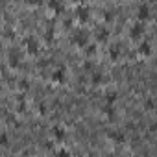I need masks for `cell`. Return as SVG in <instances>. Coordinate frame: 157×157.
I'll list each match as a JSON object with an SVG mask.
<instances>
[{
	"mask_svg": "<svg viewBox=\"0 0 157 157\" xmlns=\"http://www.w3.org/2000/svg\"><path fill=\"white\" fill-rule=\"evenodd\" d=\"M87 43H89V32H85V30H76L72 33V44L74 46L83 48Z\"/></svg>",
	"mask_w": 157,
	"mask_h": 157,
	"instance_id": "1",
	"label": "cell"
},
{
	"mask_svg": "<svg viewBox=\"0 0 157 157\" xmlns=\"http://www.w3.org/2000/svg\"><path fill=\"white\" fill-rule=\"evenodd\" d=\"M144 22L142 21H137L135 24H131V28H129V37L131 39H140L142 37V33H144Z\"/></svg>",
	"mask_w": 157,
	"mask_h": 157,
	"instance_id": "2",
	"label": "cell"
},
{
	"mask_svg": "<svg viewBox=\"0 0 157 157\" xmlns=\"http://www.w3.org/2000/svg\"><path fill=\"white\" fill-rule=\"evenodd\" d=\"M24 48H26L28 54L37 56V54H39V41H37L35 37H26V41H24Z\"/></svg>",
	"mask_w": 157,
	"mask_h": 157,
	"instance_id": "3",
	"label": "cell"
},
{
	"mask_svg": "<svg viewBox=\"0 0 157 157\" xmlns=\"http://www.w3.org/2000/svg\"><path fill=\"white\" fill-rule=\"evenodd\" d=\"M65 78H67V72H65V67H63V65L52 72V82H54V83H59V85L65 83Z\"/></svg>",
	"mask_w": 157,
	"mask_h": 157,
	"instance_id": "4",
	"label": "cell"
},
{
	"mask_svg": "<svg viewBox=\"0 0 157 157\" xmlns=\"http://www.w3.org/2000/svg\"><path fill=\"white\" fill-rule=\"evenodd\" d=\"M150 6L148 4H140L139 8H137V21H142V22H146L148 19H150Z\"/></svg>",
	"mask_w": 157,
	"mask_h": 157,
	"instance_id": "5",
	"label": "cell"
},
{
	"mask_svg": "<svg viewBox=\"0 0 157 157\" xmlns=\"http://www.w3.org/2000/svg\"><path fill=\"white\" fill-rule=\"evenodd\" d=\"M76 17H78V21H80V22H87V21L91 19V11H89V8H87V6H78V10H76Z\"/></svg>",
	"mask_w": 157,
	"mask_h": 157,
	"instance_id": "6",
	"label": "cell"
},
{
	"mask_svg": "<svg viewBox=\"0 0 157 157\" xmlns=\"http://www.w3.org/2000/svg\"><path fill=\"white\" fill-rule=\"evenodd\" d=\"M52 137L61 142V140L67 139V129H65L63 126H54V128H52Z\"/></svg>",
	"mask_w": 157,
	"mask_h": 157,
	"instance_id": "7",
	"label": "cell"
},
{
	"mask_svg": "<svg viewBox=\"0 0 157 157\" xmlns=\"http://www.w3.org/2000/svg\"><path fill=\"white\" fill-rule=\"evenodd\" d=\"M104 82H105L104 72H100V70H93V72H91V83H93V85H102Z\"/></svg>",
	"mask_w": 157,
	"mask_h": 157,
	"instance_id": "8",
	"label": "cell"
},
{
	"mask_svg": "<svg viewBox=\"0 0 157 157\" xmlns=\"http://www.w3.org/2000/svg\"><path fill=\"white\" fill-rule=\"evenodd\" d=\"M102 113L105 115V118H107V120H115V118H117V111H115L113 104H104Z\"/></svg>",
	"mask_w": 157,
	"mask_h": 157,
	"instance_id": "9",
	"label": "cell"
},
{
	"mask_svg": "<svg viewBox=\"0 0 157 157\" xmlns=\"http://www.w3.org/2000/svg\"><path fill=\"white\" fill-rule=\"evenodd\" d=\"M107 137H109L113 142H117V144H124V142H126V135H124L122 131H115V129H113V131L107 133Z\"/></svg>",
	"mask_w": 157,
	"mask_h": 157,
	"instance_id": "10",
	"label": "cell"
},
{
	"mask_svg": "<svg viewBox=\"0 0 157 157\" xmlns=\"http://www.w3.org/2000/svg\"><path fill=\"white\" fill-rule=\"evenodd\" d=\"M10 65H11V67H19V65H21V52H19L17 48H13V50L10 52Z\"/></svg>",
	"mask_w": 157,
	"mask_h": 157,
	"instance_id": "11",
	"label": "cell"
},
{
	"mask_svg": "<svg viewBox=\"0 0 157 157\" xmlns=\"http://www.w3.org/2000/svg\"><path fill=\"white\" fill-rule=\"evenodd\" d=\"M139 54L144 56V57L151 54V44H150V41H142V43L139 44Z\"/></svg>",
	"mask_w": 157,
	"mask_h": 157,
	"instance_id": "12",
	"label": "cell"
},
{
	"mask_svg": "<svg viewBox=\"0 0 157 157\" xmlns=\"http://www.w3.org/2000/svg\"><path fill=\"white\" fill-rule=\"evenodd\" d=\"M48 6L54 11H57V13H61L65 10V2H63V0H48Z\"/></svg>",
	"mask_w": 157,
	"mask_h": 157,
	"instance_id": "13",
	"label": "cell"
},
{
	"mask_svg": "<svg viewBox=\"0 0 157 157\" xmlns=\"http://www.w3.org/2000/svg\"><path fill=\"white\" fill-rule=\"evenodd\" d=\"M96 39H98L100 43L107 41V39H109V30H107V28H104V26H100V28L96 30Z\"/></svg>",
	"mask_w": 157,
	"mask_h": 157,
	"instance_id": "14",
	"label": "cell"
},
{
	"mask_svg": "<svg viewBox=\"0 0 157 157\" xmlns=\"http://www.w3.org/2000/svg\"><path fill=\"white\" fill-rule=\"evenodd\" d=\"M109 57H111L113 61H117V59L120 57V44H118V43H115V44L109 46Z\"/></svg>",
	"mask_w": 157,
	"mask_h": 157,
	"instance_id": "15",
	"label": "cell"
},
{
	"mask_svg": "<svg viewBox=\"0 0 157 157\" xmlns=\"http://www.w3.org/2000/svg\"><path fill=\"white\" fill-rule=\"evenodd\" d=\"M118 100V93L117 91H107L105 93V104H115Z\"/></svg>",
	"mask_w": 157,
	"mask_h": 157,
	"instance_id": "16",
	"label": "cell"
},
{
	"mask_svg": "<svg viewBox=\"0 0 157 157\" xmlns=\"http://www.w3.org/2000/svg\"><path fill=\"white\" fill-rule=\"evenodd\" d=\"M155 107H157V105H155V100H153L151 96H148V98L144 100V109H146V111H155Z\"/></svg>",
	"mask_w": 157,
	"mask_h": 157,
	"instance_id": "17",
	"label": "cell"
},
{
	"mask_svg": "<svg viewBox=\"0 0 157 157\" xmlns=\"http://www.w3.org/2000/svg\"><path fill=\"white\" fill-rule=\"evenodd\" d=\"M0 146H2V148H6V146H10V135L8 133H0Z\"/></svg>",
	"mask_w": 157,
	"mask_h": 157,
	"instance_id": "18",
	"label": "cell"
},
{
	"mask_svg": "<svg viewBox=\"0 0 157 157\" xmlns=\"http://www.w3.org/2000/svg\"><path fill=\"white\" fill-rule=\"evenodd\" d=\"M83 48H85V54H87V56H94V54H96V44H91V43H87Z\"/></svg>",
	"mask_w": 157,
	"mask_h": 157,
	"instance_id": "19",
	"label": "cell"
},
{
	"mask_svg": "<svg viewBox=\"0 0 157 157\" xmlns=\"http://www.w3.org/2000/svg\"><path fill=\"white\" fill-rule=\"evenodd\" d=\"M19 89H21V91H28V89H30V82L26 80V78L19 80Z\"/></svg>",
	"mask_w": 157,
	"mask_h": 157,
	"instance_id": "20",
	"label": "cell"
},
{
	"mask_svg": "<svg viewBox=\"0 0 157 157\" xmlns=\"http://www.w3.org/2000/svg\"><path fill=\"white\" fill-rule=\"evenodd\" d=\"M113 19H115V13H113L111 10H105V11H104V21H105V22H111Z\"/></svg>",
	"mask_w": 157,
	"mask_h": 157,
	"instance_id": "21",
	"label": "cell"
},
{
	"mask_svg": "<svg viewBox=\"0 0 157 157\" xmlns=\"http://www.w3.org/2000/svg\"><path fill=\"white\" fill-rule=\"evenodd\" d=\"M44 39H46V43H52V39H54V30H52V28H48V30H46Z\"/></svg>",
	"mask_w": 157,
	"mask_h": 157,
	"instance_id": "22",
	"label": "cell"
},
{
	"mask_svg": "<svg viewBox=\"0 0 157 157\" xmlns=\"http://www.w3.org/2000/svg\"><path fill=\"white\" fill-rule=\"evenodd\" d=\"M83 70H87V72H93V67H94V63L93 61H83Z\"/></svg>",
	"mask_w": 157,
	"mask_h": 157,
	"instance_id": "23",
	"label": "cell"
},
{
	"mask_svg": "<svg viewBox=\"0 0 157 157\" xmlns=\"http://www.w3.org/2000/svg\"><path fill=\"white\" fill-rule=\"evenodd\" d=\"M4 35L10 37V39H13V37H15V30H13V28H6V30H4Z\"/></svg>",
	"mask_w": 157,
	"mask_h": 157,
	"instance_id": "24",
	"label": "cell"
},
{
	"mask_svg": "<svg viewBox=\"0 0 157 157\" xmlns=\"http://www.w3.org/2000/svg\"><path fill=\"white\" fill-rule=\"evenodd\" d=\"M24 2L28 6H37V4H41V0H24Z\"/></svg>",
	"mask_w": 157,
	"mask_h": 157,
	"instance_id": "25",
	"label": "cell"
},
{
	"mask_svg": "<svg viewBox=\"0 0 157 157\" xmlns=\"http://www.w3.org/2000/svg\"><path fill=\"white\" fill-rule=\"evenodd\" d=\"M39 113H41V115L46 113V105H44V104H39Z\"/></svg>",
	"mask_w": 157,
	"mask_h": 157,
	"instance_id": "26",
	"label": "cell"
},
{
	"mask_svg": "<svg viewBox=\"0 0 157 157\" xmlns=\"http://www.w3.org/2000/svg\"><path fill=\"white\" fill-rule=\"evenodd\" d=\"M150 131H151V133H155V131H157V124H155V122H153V124H150Z\"/></svg>",
	"mask_w": 157,
	"mask_h": 157,
	"instance_id": "27",
	"label": "cell"
},
{
	"mask_svg": "<svg viewBox=\"0 0 157 157\" xmlns=\"http://www.w3.org/2000/svg\"><path fill=\"white\" fill-rule=\"evenodd\" d=\"M56 153H59V155H67V153H68V150H57Z\"/></svg>",
	"mask_w": 157,
	"mask_h": 157,
	"instance_id": "28",
	"label": "cell"
},
{
	"mask_svg": "<svg viewBox=\"0 0 157 157\" xmlns=\"http://www.w3.org/2000/svg\"><path fill=\"white\" fill-rule=\"evenodd\" d=\"M44 148H46V150H54V146H52V142H46V144H44Z\"/></svg>",
	"mask_w": 157,
	"mask_h": 157,
	"instance_id": "29",
	"label": "cell"
},
{
	"mask_svg": "<svg viewBox=\"0 0 157 157\" xmlns=\"http://www.w3.org/2000/svg\"><path fill=\"white\" fill-rule=\"evenodd\" d=\"M0 89H2V78H0Z\"/></svg>",
	"mask_w": 157,
	"mask_h": 157,
	"instance_id": "30",
	"label": "cell"
},
{
	"mask_svg": "<svg viewBox=\"0 0 157 157\" xmlns=\"http://www.w3.org/2000/svg\"><path fill=\"white\" fill-rule=\"evenodd\" d=\"M76 2H80V0H76Z\"/></svg>",
	"mask_w": 157,
	"mask_h": 157,
	"instance_id": "31",
	"label": "cell"
}]
</instances>
